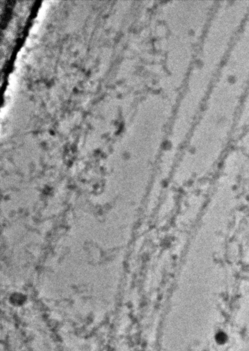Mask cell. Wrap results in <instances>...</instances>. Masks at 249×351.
<instances>
[{"label":"cell","instance_id":"6da1fadb","mask_svg":"<svg viewBox=\"0 0 249 351\" xmlns=\"http://www.w3.org/2000/svg\"><path fill=\"white\" fill-rule=\"evenodd\" d=\"M229 7L214 9L201 40V47L187 75L184 91L174 110L170 133L184 136L190 133L198 113L225 62L228 45L227 15Z\"/></svg>","mask_w":249,"mask_h":351}]
</instances>
